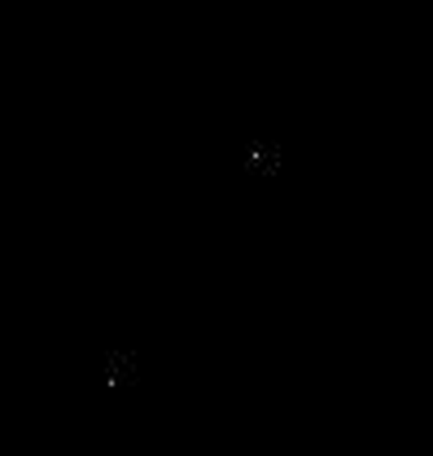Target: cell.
<instances>
[{"instance_id": "1", "label": "cell", "mask_w": 433, "mask_h": 456, "mask_svg": "<svg viewBox=\"0 0 433 456\" xmlns=\"http://www.w3.org/2000/svg\"><path fill=\"white\" fill-rule=\"evenodd\" d=\"M106 364H109V391L118 387H136L140 382V369H136V351H106Z\"/></svg>"}, {"instance_id": "2", "label": "cell", "mask_w": 433, "mask_h": 456, "mask_svg": "<svg viewBox=\"0 0 433 456\" xmlns=\"http://www.w3.org/2000/svg\"><path fill=\"white\" fill-rule=\"evenodd\" d=\"M245 171H263V175H276L280 171V145H271V141H254L250 150H245Z\"/></svg>"}]
</instances>
